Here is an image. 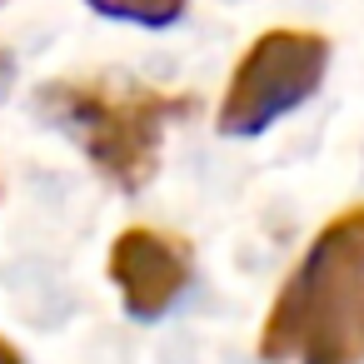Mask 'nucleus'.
<instances>
[{
	"label": "nucleus",
	"instance_id": "obj_1",
	"mask_svg": "<svg viewBox=\"0 0 364 364\" xmlns=\"http://www.w3.org/2000/svg\"><path fill=\"white\" fill-rule=\"evenodd\" d=\"M289 354H299V364L364 359V205L339 210L309 240L264 314L259 359L279 364Z\"/></svg>",
	"mask_w": 364,
	"mask_h": 364
},
{
	"label": "nucleus",
	"instance_id": "obj_2",
	"mask_svg": "<svg viewBox=\"0 0 364 364\" xmlns=\"http://www.w3.org/2000/svg\"><path fill=\"white\" fill-rule=\"evenodd\" d=\"M36 105L85 150V160L100 170V180H110L125 195H135L155 180L165 130L180 115H190L185 95H160L145 85H105V80L41 85Z\"/></svg>",
	"mask_w": 364,
	"mask_h": 364
},
{
	"label": "nucleus",
	"instance_id": "obj_3",
	"mask_svg": "<svg viewBox=\"0 0 364 364\" xmlns=\"http://www.w3.org/2000/svg\"><path fill=\"white\" fill-rule=\"evenodd\" d=\"M329 70V41L319 31L274 26L250 41L240 65L230 70V85L220 95V135H259L279 115L299 110Z\"/></svg>",
	"mask_w": 364,
	"mask_h": 364
},
{
	"label": "nucleus",
	"instance_id": "obj_4",
	"mask_svg": "<svg viewBox=\"0 0 364 364\" xmlns=\"http://www.w3.org/2000/svg\"><path fill=\"white\" fill-rule=\"evenodd\" d=\"M105 269H110V284L120 289L125 314L160 319L185 294L195 259H190V245L180 235H165L155 225H130L115 235Z\"/></svg>",
	"mask_w": 364,
	"mask_h": 364
},
{
	"label": "nucleus",
	"instance_id": "obj_5",
	"mask_svg": "<svg viewBox=\"0 0 364 364\" xmlns=\"http://www.w3.org/2000/svg\"><path fill=\"white\" fill-rule=\"evenodd\" d=\"M90 11L110 16V21H130V26H175L185 16L190 0H85Z\"/></svg>",
	"mask_w": 364,
	"mask_h": 364
},
{
	"label": "nucleus",
	"instance_id": "obj_6",
	"mask_svg": "<svg viewBox=\"0 0 364 364\" xmlns=\"http://www.w3.org/2000/svg\"><path fill=\"white\" fill-rule=\"evenodd\" d=\"M0 364H26V354H21V349H16L6 334H0Z\"/></svg>",
	"mask_w": 364,
	"mask_h": 364
}]
</instances>
